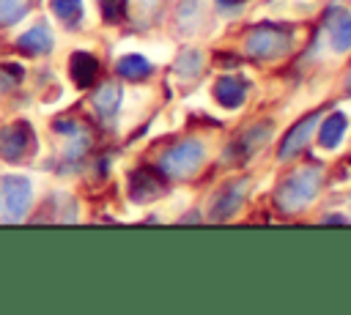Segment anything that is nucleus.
I'll use <instances>...</instances> for the list:
<instances>
[{
    "label": "nucleus",
    "mask_w": 351,
    "mask_h": 315,
    "mask_svg": "<svg viewBox=\"0 0 351 315\" xmlns=\"http://www.w3.org/2000/svg\"><path fill=\"white\" fill-rule=\"evenodd\" d=\"M318 189H321V167H315V164L299 167L296 173H291V175L282 181V186H280V192H277V205H280L282 211L293 214V211L304 208V205L318 194Z\"/></svg>",
    "instance_id": "obj_1"
},
{
    "label": "nucleus",
    "mask_w": 351,
    "mask_h": 315,
    "mask_svg": "<svg viewBox=\"0 0 351 315\" xmlns=\"http://www.w3.org/2000/svg\"><path fill=\"white\" fill-rule=\"evenodd\" d=\"M203 156H206V151L197 140H184L159 156V170L170 178H186L203 164Z\"/></svg>",
    "instance_id": "obj_2"
},
{
    "label": "nucleus",
    "mask_w": 351,
    "mask_h": 315,
    "mask_svg": "<svg viewBox=\"0 0 351 315\" xmlns=\"http://www.w3.org/2000/svg\"><path fill=\"white\" fill-rule=\"evenodd\" d=\"M293 33L282 25H261L247 38V52L252 58H280L291 49Z\"/></svg>",
    "instance_id": "obj_3"
},
{
    "label": "nucleus",
    "mask_w": 351,
    "mask_h": 315,
    "mask_svg": "<svg viewBox=\"0 0 351 315\" xmlns=\"http://www.w3.org/2000/svg\"><path fill=\"white\" fill-rule=\"evenodd\" d=\"M30 205V181L22 175H5L0 181V219L19 222Z\"/></svg>",
    "instance_id": "obj_4"
},
{
    "label": "nucleus",
    "mask_w": 351,
    "mask_h": 315,
    "mask_svg": "<svg viewBox=\"0 0 351 315\" xmlns=\"http://www.w3.org/2000/svg\"><path fill=\"white\" fill-rule=\"evenodd\" d=\"M30 140H33V129L19 121V123H11L8 129L0 131V156L8 159V162H16L27 153L30 148Z\"/></svg>",
    "instance_id": "obj_5"
},
{
    "label": "nucleus",
    "mask_w": 351,
    "mask_h": 315,
    "mask_svg": "<svg viewBox=\"0 0 351 315\" xmlns=\"http://www.w3.org/2000/svg\"><path fill=\"white\" fill-rule=\"evenodd\" d=\"M129 194L132 200L137 203H145V200H154L159 194H165V181L151 170V167H140L129 175Z\"/></svg>",
    "instance_id": "obj_6"
},
{
    "label": "nucleus",
    "mask_w": 351,
    "mask_h": 315,
    "mask_svg": "<svg viewBox=\"0 0 351 315\" xmlns=\"http://www.w3.org/2000/svg\"><path fill=\"white\" fill-rule=\"evenodd\" d=\"M271 131H274V123H271V121H266V123H258V126L247 129V131H244V134L230 145L228 156H230V159H236V162H241V159L252 156V153L266 142V137H271Z\"/></svg>",
    "instance_id": "obj_7"
},
{
    "label": "nucleus",
    "mask_w": 351,
    "mask_h": 315,
    "mask_svg": "<svg viewBox=\"0 0 351 315\" xmlns=\"http://www.w3.org/2000/svg\"><path fill=\"white\" fill-rule=\"evenodd\" d=\"M326 27H329V41L337 52L351 49V14L346 8H329L326 11Z\"/></svg>",
    "instance_id": "obj_8"
},
{
    "label": "nucleus",
    "mask_w": 351,
    "mask_h": 315,
    "mask_svg": "<svg viewBox=\"0 0 351 315\" xmlns=\"http://www.w3.org/2000/svg\"><path fill=\"white\" fill-rule=\"evenodd\" d=\"M315 123H318V115H307V118H302V121L285 134V140H282V145H280V151H277L280 159H293V156L307 145V140H310Z\"/></svg>",
    "instance_id": "obj_9"
},
{
    "label": "nucleus",
    "mask_w": 351,
    "mask_h": 315,
    "mask_svg": "<svg viewBox=\"0 0 351 315\" xmlns=\"http://www.w3.org/2000/svg\"><path fill=\"white\" fill-rule=\"evenodd\" d=\"M244 194H247V181H233V184H228V186L217 194V200H214L211 219H228V216L241 205Z\"/></svg>",
    "instance_id": "obj_10"
},
{
    "label": "nucleus",
    "mask_w": 351,
    "mask_h": 315,
    "mask_svg": "<svg viewBox=\"0 0 351 315\" xmlns=\"http://www.w3.org/2000/svg\"><path fill=\"white\" fill-rule=\"evenodd\" d=\"M214 99L222 104V107H228V110H236V107H241V101L247 99V85H244V79H239V77H219L217 79V85H214Z\"/></svg>",
    "instance_id": "obj_11"
},
{
    "label": "nucleus",
    "mask_w": 351,
    "mask_h": 315,
    "mask_svg": "<svg viewBox=\"0 0 351 315\" xmlns=\"http://www.w3.org/2000/svg\"><path fill=\"white\" fill-rule=\"evenodd\" d=\"M69 68H71L74 85H77V88H88V85H93V79H96V74H99V60H96L90 52H74Z\"/></svg>",
    "instance_id": "obj_12"
},
{
    "label": "nucleus",
    "mask_w": 351,
    "mask_h": 315,
    "mask_svg": "<svg viewBox=\"0 0 351 315\" xmlns=\"http://www.w3.org/2000/svg\"><path fill=\"white\" fill-rule=\"evenodd\" d=\"M16 47L25 55H44V52L52 49V36H49V30L44 25H36V27H30L27 33H22L16 38Z\"/></svg>",
    "instance_id": "obj_13"
},
{
    "label": "nucleus",
    "mask_w": 351,
    "mask_h": 315,
    "mask_svg": "<svg viewBox=\"0 0 351 315\" xmlns=\"http://www.w3.org/2000/svg\"><path fill=\"white\" fill-rule=\"evenodd\" d=\"M93 104H96L99 115L112 118V115H115V110H118V104H121V88H118L115 82H104V85L96 90Z\"/></svg>",
    "instance_id": "obj_14"
},
{
    "label": "nucleus",
    "mask_w": 351,
    "mask_h": 315,
    "mask_svg": "<svg viewBox=\"0 0 351 315\" xmlns=\"http://www.w3.org/2000/svg\"><path fill=\"white\" fill-rule=\"evenodd\" d=\"M346 126H348V121H346V115H343V112H335V115H329V118L321 123V134H318L321 145H324V148H335V145L343 140V134H346Z\"/></svg>",
    "instance_id": "obj_15"
},
{
    "label": "nucleus",
    "mask_w": 351,
    "mask_h": 315,
    "mask_svg": "<svg viewBox=\"0 0 351 315\" xmlns=\"http://www.w3.org/2000/svg\"><path fill=\"white\" fill-rule=\"evenodd\" d=\"M118 74L123 79H145L151 74V63L143 55H123L118 60Z\"/></svg>",
    "instance_id": "obj_16"
},
{
    "label": "nucleus",
    "mask_w": 351,
    "mask_h": 315,
    "mask_svg": "<svg viewBox=\"0 0 351 315\" xmlns=\"http://www.w3.org/2000/svg\"><path fill=\"white\" fill-rule=\"evenodd\" d=\"M49 5L55 11V16L69 25H74L82 16V0H49Z\"/></svg>",
    "instance_id": "obj_17"
},
{
    "label": "nucleus",
    "mask_w": 351,
    "mask_h": 315,
    "mask_svg": "<svg viewBox=\"0 0 351 315\" xmlns=\"http://www.w3.org/2000/svg\"><path fill=\"white\" fill-rule=\"evenodd\" d=\"M27 11V0H0V25L8 27L14 22H19Z\"/></svg>",
    "instance_id": "obj_18"
},
{
    "label": "nucleus",
    "mask_w": 351,
    "mask_h": 315,
    "mask_svg": "<svg viewBox=\"0 0 351 315\" xmlns=\"http://www.w3.org/2000/svg\"><path fill=\"white\" fill-rule=\"evenodd\" d=\"M200 66H203V55H200L197 49H186V52L176 60V71H178L181 77H195V74L200 71Z\"/></svg>",
    "instance_id": "obj_19"
},
{
    "label": "nucleus",
    "mask_w": 351,
    "mask_h": 315,
    "mask_svg": "<svg viewBox=\"0 0 351 315\" xmlns=\"http://www.w3.org/2000/svg\"><path fill=\"white\" fill-rule=\"evenodd\" d=\"M19 79H22V66H16V63H3L0 66V82H3V88L16 85Z\"/></svg>",
    "instance_id": "obj_20"
},
{
    "label": "nucleus",
    "mask_w": 351,
    "mask_h": 315,
    "mask_svg": "<svg viewBox=\"0 0 351 315\" xmlns=\"http://www.w3.org/2000/svg\"><path fill=\"white\" fill-rule=\"evenodd\" d=\"M101 8H104V19L110 22L123 16V0H101Z\"/></svg>",
    "instance_id": "obj_21"
},
{
    "label": "nucleus",
    "mask_w": 351,
    "mask_h": 315,
    "mask_svg": "<svg viewBox=\"0 0 351 315\" xmlns=\"http://www.w3.org/2000/svg\"><path fill=\"white\" fill-rule=\"evenodd\" d=\"M219 3V8H225V11H233L236 5H241L244 0H217Z\"/></svg>",
    "instance_id": "obj_22"
},
{
    "label": "nucleus",
    "mask_w": 351,
    "mask_h": 315,
    "mask_svg": "<svg viewBox=\"0 0 351 315\" xmlns=\"http://www.w3.org/2000/svg\"><path fill=\"white\" fill-rule=\"evenodd\" d=\"M324 222H346V216H337V214H329V216H324Z\"/></svg>",
    "instance_id": "obj_23"
},
{
    "label": "nucleus",
    "mask_w": 351,
    "mask_h": 315,
    "mask_svg": "<svg viewBox=\"0 0 351 315\" xmlns=\"http://www.w3.org/2000/svg\"><path fill=\"white\" fill-rule=\"evenodd\" d=\"M348 90H351V79H348Z\"/></svg>",
    "instance_id": "obj_24"
}]
</instances>
